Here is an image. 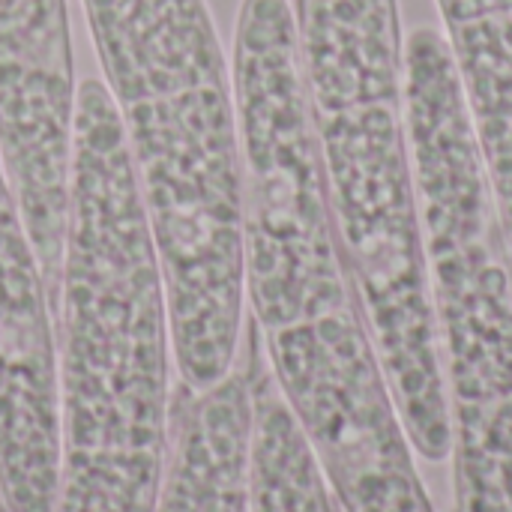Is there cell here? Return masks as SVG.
<instances>
[{"instance_id": "6da1fadb", "label": "cell", "mask_w": 512, "mask_h": 512, "mask_svg": "<svg viewBox=\"0 0 512 512\" xmlns=\"http://www.w3.org/2000/svg\"><path fill=\"white\" fill-rule=\"evenodd\" d=\"M54 333L51 512H159L174 426L171 321L126 135L99 78L78 84Z\"/></svg>"}, {"instance_id": "7a4b0ae2", "label": "cell", "mask_w": 512, "mask_h": 512, "mask_svg": "<svg viewBox=\"0 0 512 512\" xmlns=\"http://www.w3.org/2000/svg\"><path fill=\"white\" fill-rule=\"evenodd\" d=\"M156 243L177 381L243 354V183L231 60L207 0H81Z\"/></svg>"}, {"instance_id": "3957f363", "label": "cell", "mask_w": 512, "mask_h": 512, "mask_svg": "<svg viewBox=\"0 0 512 512\" xmlns=\"http://www.w3.org/2000/svg\"><path fill=\"white\" fill-rule=\"evenodd\" d=\"M231 84L246 321L267 345L363 312L330 204L294 0H243Z\"/></svg>"}, {"instance_id": "277c9868", "label": "cell", "mask_w": 512, "mask_h": 512, "mask_svg": "<svg viewBox=\"0 0 512 512\" xmlns=\"http://www.w3.org/2000/svg\"><path fill=\"white\" fill-rule=\"evenodd\" d=\"M54 300L0 156V495L9 512H51L57 489Z\"/></svg>"}, {"instance_id": "5b68a950", "label": "cell", "mask_w": 512, "mask_h": 512, "mask_svg": "<svg viewBox=\"0 0 512 512\" xmlns=\"http://www.w3.org/2000/svg\"><path fill=\"white\" fill-rule=\"evenodd\" d=\"M78 81L66 0H0V156L33 228L66 219Z\"/></svg>"}, {"instance_id": "8992f818", "label": "cell", "mask_w": 512, "mask_h": 512, "mask_svg": "<svg viewBox=\"0 0 512 512\" xmlns=\"http://www.w3.org/2000/svg\"><path fill=\"white\" fill-rule=\"evenodd\" d=\"M252 360L210 390L174 396L171 459L159 512H249L252 480Z\"/></svg>"}, {"instance_id": "52a82bcc", "label": "cell", "mask_w": 512, "mask_h": 512, "mask_svg": "<svg viewBox=\"0 0 512 512\" xmlns=\"http://www.w3.org/2000/svg\"><path fill=\"white\" fill-rule=\"evenodd\" d=\"M246 345L255 399L249 512H339L297 420L267 372L252 330H246Z\"/></svg>"}]
</instances>
